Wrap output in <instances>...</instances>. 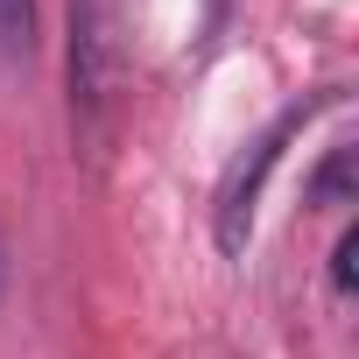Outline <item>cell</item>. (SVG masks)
Segmentation results:
<instances>
[{"label": "cell", "instance_id": "1", "mask_svg": "<svg viewBox=\"0 0 359 359\" xmlns=\"http://www.w3.org/2000/svg\"><path fill=\"white\" fill-rule=\"evenodd\" d=\"M127 71V22L120 0H71V43H64V85H71V127L92 141L120 99Z\"/></svg>", "mask_w": 359, "mask_h": 359}, {"label": "cell", "instance_id": "2", "mask_svg": "<svg viewBox=\"0 0 359 359\" xmlns=\"http://www.w3.org/2000/svg\"><path fill=\"white\" fill-rule=\"evenodd\" d=\"M324 106H331V92H324V99H310V106H289V113H282V120H275V127H268V134H261V141H254V148H247V155L226 169V184H219V219H212L226 254H240V247H247V233H254V212H261V191H268V176L282 169V155H289V141L310 127V113H324Z\"/></svg>", "mask_w": 359, "mask_h": 359}, {"label": "cell", "instance_id": "3", "mask_svg": "<svg viewBox=\"0 0 359 359\" xmlns=\"http://www.w3.org/2000/svg\"><path fill=\"white\" fill-rule=\"evenodd\" d=\"M36 36H43L36 0H0V71H29L36 64Z\"/></svg>", "mask_w": 359, "mask_h": 359}, {"label": "cell", "instance_id": "4", "mask_svg": "<svg viewBox=\"0 0 359 359\" xmlns=\"http://www.w3.org/2000/svg\"><path fill=\"white\" fill-rule=\"evenodd\" d=\"M345 176H352V162H345V148L324 162V176L310 184V205H345Z\"/></svg>", "mask_w": 359, "mask_h": 359}, {"label": "cell", "instance_id": "5", "mask_svg": "<svg viewBox=\"0 0 359 359\" xmlns=\"http://www.w3.org/2000/svg\"><path fill=\"white\" fill-rule=\"evenodd\" d=\"M352 254H359V233L345 226L338 247H331V289H338V296H352Z\"/></svg>", "mask_w": 359, "mask_h": 359}, {"label": "cell", "instance_id": "6", "mask_svg": "<svg viewBox=\"0 0 359 359\" xmlns=\"http://www.w3.org/2000/svg\"><path fill=\"white\" fill-rule=\"evenodd\" d=\"M0 282H8V240H0Z\"/></svg>", "mask_w": 359, "mask_h": 359}]
</instances>
